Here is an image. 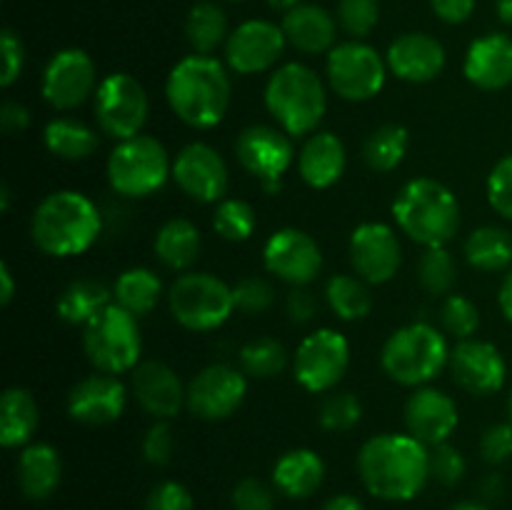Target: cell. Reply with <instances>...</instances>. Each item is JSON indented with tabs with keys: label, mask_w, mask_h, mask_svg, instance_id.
I'll list each match as a JSON object with an SVG mask.
<instances>
[{
	"label": "cell",
	"mask_w": 512,
	"mask_h": 510,
	"mask_svg": "<svg viewBox=\"0 0 512 510\" xmlns=\"http://www.w3.org/2000/svg\"><path fill=\"white\" fill-rule=\"evenodd\" d=\"M358 470L375 498L413 500L430 480V450L413 435H375L360 448Z\"/></svg>",
	"instance_id": "cell-1"
},
{
	"label": "cell",
	"mask_w": 512,
	"mask_h": 510,
	"mask_svg": "<svg viewBox=\"0 0 512 510\" xmlns=\"http://www.w3.org/2000/svg\"><path fill=\"white\" fill-rule=\"evenodd\" d=\"M165 98L185 125L198 130L213 128L228 113L230 78L210 55H188L170 70Z\"/></svg>",
	"instance_id": "cell-2"
},
{
	"label": "cell",
	"mask_w": 512,
	"mask_h": 510,
	"mask_svg": "<svg viewBox=\"0 0 512 510\" xmlns=\"http://www.w3.org/2000/svg\"><path fill=\"white\" fill-rule=\"evenodd\" d=\"M100 210L78 190H58L40 200L30 220L33 243L53 258L85 253L100 235Z\"/></svg>",
	"instance_id": "cell-3"
},
{
	"label": "cell",
	"mask_w": 512,
	"mask_h": 510,
	"mask_svg": "<svg viewBox=\"0 0 512 510\" xmlns=\"http://www.w3.org/2000/svg\"><path fill=\"white\" fill-rule=\"evenodd\" d=\"M395 223L425 248L450 243L460 228V205L443 183L430 178L410 180L393 203Z\"/></svg>",
	"instance_id": "cell-4"
},
{
	"label": "cell",
	"mask_w": 512,
	"mask_h": 510,
	"mask_svg": "<svg viewBox=\"0 0 512 510\" xmlns=\"http://www.w3.org/2000/svg\"><path fill=\"white\" fill-rule=\"evenodd\" d=\"M265 108L288 135L315 133L328 108L323 80L308 65H283L265 85Z\"/></svg>",
	"instance_id": "cell-5"
},
{
	"label": "cell",
	"mask_w": 512,
	"mask_h": 510,
	"mask_svg": "<svg viewBox=\"0 0 512 510\" xmlns=\"http://www.w3.org/2000/svg\"><path fill=\"white\" fill-rule=\"evenodd\" d=\"M450 350L438 328L428 323H413L395 330L385 343L380 363L390 380L400 385H423L438 378L448 365Z\"/></svg>",
	"instance_id": "cell-6"
},
{
	"label": "cell",
	"mask_w": 512,
	"mask_h": 510,
	"mask_svg": "<svg viewBox=\"0 0 512 510\" xmlns=\"http://www.w3.org/2000/svg\"><path fill=\"white\" fill-rule=\"evenodd\" d=\"M173 175L168 150L153 135L120 140L108 158L110 188L125 198H148L158 193Z\"/></svg>",
	"instance_id": "cell-7"
},
{
	"label": "cell",
	"mask_w": 512,
	"mask_h": 510,
	"mask_svg": "<svg viewBox=\"0 0 512 510\" xmlns=\"http://www.w3.org/2000/svg\"><path fill=\"white\" fill-rule=\"evenodd\" d=\"M83 350L100 373L120 375L125 370H135L143 350L138 318L110 303L85 325Z\"/></svg>",
	"instance_id": "cell-8"
},
{
	"label": "cell",
	"mask_w": 512,
	"mask_h": 510,
	"mask_svg": "<svg viewBox=\"0 0 512 510\" xmlns=\"http://www.w3.org/2000/svg\"><path fill=\"white\" fill-rule=\"evenodd\" d=\"M168 305L173 318L183 328L215 330L233 315L235 298L233 288L210 273H185L173 283L168 295Z\"/></svg>",
	"instance_id": "cell-9"
},
{
	"label": "cell",
	"mask_w": 512,
	"mask_h": 510,
	"mask_svg": "<svg viewBox=\"0 0 512 510\" xmlns=\"http://www.w3.org/2000/svg\"><path fill=\"white\" fill-rule=\"evenodd\" d=\"M148 93L128 73H110L95 90V120L110 138L128 140L140 135L148 120Z\"/></svg>",
	"instance_id": "cell-10"
},
{
	"label": "cell",
	"mask_w": 512,
	"mask_h": 510,
	"mask_svg": "<svg viewBox=\"0 0 512 510\" xmlns=\"http://www.w3.org/2000/svg\"><path fill=\"white\" fill-rule=\"evenodd\" d=\"M388 63L370 45L350 40L340 43L328 55V80L340 98L350 103L370 100L383 90Z\"/></svg>",
	"instance_id": "cell-11"
},
{
	"label": "cell",
	"mask_w": 512,
	"mask_h": 510,
	"mask_svg": "<svg viewBox=\"0 0 512 510\" xmlns=\"http://www.w3.org/2000/svg\"><path fill=\"white\" fill-rule=\"evenodd\" d=\"M350 365V345L338 330L320 328L295 350V380L310 393H328Z\"/></svg>",
	"instance_id": "cell-12"
},
{
	"label": "cell",
	"mask_w": 512,
	"mask_h": 510,
	"mask_svg": "<svg viewBox=\"0 0 512 510\" xmlns=\"http://www.w3.org/2000/svg\"><path fill=\"white\" fill-rule=\"evenodd\" d=\"M43 98L55 110H73L95 95V65L80 48H65L48 60L43 70Z\"/></svg>",
	"instance_id": "cell-13"
},
{
	"label": "cell",
	"mask_w": 512,
	"mask_h": 510,
	"mask_svg": "<svg viewBox=\"0 0 512 510\" xmlns=\"http://www.w3.org/2000/svg\"><path fill=\"white\" fill-rule=\"evenodd\" d=\"M248 380L240 370L218 363L200 370L188 385V410L200 420L230 418L243 405Z\"/></svg>",
	"instance_id": "cell-14"
},
{
	"label": "cell",
	"mask_w": 512,
	"mask_h": 510,
	"mask_svg": "<svg viewBox=\"0 0 512 510\" xmlns=\"http://www.w3.org/2000/svg\"><path fill=\"white\" fill-rule=\"evenodd\" d=\"M265 268L290 285H308L323 268V253L313 235L298 228H283L268 238L263 248Z\"/></svg>",
	"instance_id": "cell-15"
},
{
	"label": "cell",
	"mask_w": 512,
	"mask_h": 510,
	"mask_svg": "<svg viewBox=\"0 0 512 510\" xmlns=\"http://www.w3.org/2000/svg\"><path fill=\"white\" fill-rule=\"evenodd\" d=\"M173 180L198 203H220L230 183L225 160L205 143H190L180 150L173 160Z\"/></svg>",
	"instance_id": "cell-16"
},
{
	"label": "cell",
	"mask_w": 512,
	"mask_h": 510,
	"mask_svg": "<svg viewBox=\"0 0 512 510\" xmlns=\"http://www.w3.org/2000/svg\"><path fill=\"white\" fill-rule=\"evenodd\" d=\"M285 33L268 20H248L225 40V60L240 75H255L273 68L285 50Z\"/></svg>",
	"instance_id": "cell-17"
},
{
	"label": "cell",
	"mask_w": 512,
	"mask_h": 510,
	"mask_svg": "<svg viewBox=\"0 0 512 510\" xmlns=\"http://www.w3.org/2000/svg\"><path fill=\"white\" fill-rule=\"evenodd\" d=\"M235 155L240 165L260 183H275L285 175L295 158L288 133L270 125H250L235 140Z\"/></svg>",
	"instance_id": "cell-18"
},
{
	"label": "cell",
	"mask_w": 512,
	"mask_h": 510,
	"mask_svg": "<svg viewBox=\"0 0 512 510\" xmlns=\"http://www.w3.org/2000/svg\"><path fill=\"white\" fill-rule=\"evenodd\" d=\"M350 260L365 283H388L400 268L403 248L385 223H363L350 235Z\"/></svg>",
	"instance_id": "cell-19"
},
{
	"label": "cell",
	"mask_w": 512,
	"mask_h": 510,
	"mask_svg": "<svg viewBox=\"0 0 512 510\" xmlns=\"http://www.w3.org/2000/svg\"><path fill=\"white\" fill-rule=\"evenodd\" d=\"M448 365L455 383L473 395L498 393L508 375V363L500 350L485 340H460L450 350Z\"/></svg>",
	"instance_id": "cell-20"
},
{
	"label": "cell",
	"mask_w": 512,
	"mask_h": 510,
	"mask_svg": "<svg viewBox=\"0 0 512 510\" xmlns=\"http://www.w3.org/2000/svg\"><path fill=\"white\" fill-rule=\"evenodd\" d=\"M135 400L145 413L158 420L175 418L183 405H188V390L183 388V380L178 378L173 368L158 360H145L138 363L130 380Z\"/></svg>",
	"instance_id": "cell-21"
},
{
	"label": "cell",
	"mask_w": 512,
	"mask_h": 510,
	"mask_svg": "<svg viewBox=\"0 0 512 510\" xmlns=\"http://www.w3.org/2000/svg\"><path fill=\"white\" fill-rule=\"evenodd\" d=\"M125 385L110 373H95L73 385L68 395L70 418L83 425H108L125 410Z\"/></svg>",
	"instance_id": "cell-22"
},
{
	"label": "cell",
	"mask_w": 512,
	"mask_h": 510,
	"mask_svg": "<svg viewBox=\"0 0 512 510\" xmlns=\"http://www.w3.org/2000/svg\"><path fill=\"white\" fill-rule=\"evenodd\" d=\"M405 425L420 443L440 445L458 428V408L440 390L420 388L405 403Z\"/></svg>",
	"instance_id": "cell-23"
},
{
	"label": "cell",
	"mask_w": 512,
	"mask_h": 510,
	"mask_svg": "<svg viewBox=\"0 0 512 510\" xmlns=\"http://www.w3.org/2000/svg\"><path fill=\"white\" fill-rule=\"evenodd\" d=\"M388 68L408 83H430L445 68V48L425 33H405L388 48Z\"/></svg>",
	"instance_id": "cell-24"
},
{
	"label": "cell",
	"mask_w": 512,
	"mask_h": 510,
	"mask_svg": "<svg viewBox=\"0 0 512 510\" xmlns=\"http://www.w3.org/2000/svg\"><path fill=\"white\" fill-rule=\"evenodd\" d=\"M465 78L480 90H503L512 83V38L488 33L473 40L465 55Z\"/></svg>",
	"instance_id": "cell-25"
},
{
	"label": "cell",
	"mask_w": 512,
	"mask_h": 510,
	"mask_svg": "<svg viewBox=\"0 0 512 510\" xmlns=\"http://www.w3.org/2000/svg\"><path fill=\"white\" fill-rule=\"evenodd\" d=\"M298 170L310 188H330L345 170V145L333 133H313L300 150Z\"/></svg>",
	"instance_id": "cell-26"
},
{
	"label": "cell",
	"mask_w": 512,
	"mask_h": 510,
	"mask_svg": "<svg viewBox=\"0 0 512 510\" xmlns=\"http://www.w3.org/2000/svg\"><path fill=\"white\" fill-rule=\"evenodd\" d=\"M280 28H283L285 40H288L293 48L310 55L325 53V50L335 43V33H338V25H335L333 15H330L328 10L305 3L288 10Z\"/></svg>",
	"instance_id": "cell-27"
},
{
	"label": "cell",
	"mask_w": 512,
	"mask_h": 510,
	"mask_svg": "<svg viewBox=\"0 0 512 510\" xmlns=\"http://www.w3.org/2000/svg\"><path fill=\"white\" fill-rule=\"evenodd\" d=\"M63 463L48 443H33L18 458V485L30 500H45L58 490Z\"/></svg>",
	"instance_id": "cell-28"
},
{
	"label": "cell",
	"mask_w": 512,
	"mask_h": 510,
	"mask_svg": "<svg viewBox=\"0 0 512 510\" xmlns=\"http://www.w3.org/2000/svg\"><path fill=\"white\" fill-rule=\"evenodd\" d=\"M325 478V463L315 450H288L273 468V483L288 498H310Z\"/></svg>",
	"instance_id": "cell-29"
},
{
	"label": "cell",
	"mask_w": 512,
	"mask_h": 510,
	"mask_svg": "<svg viewBox=\"0 0 512 510\" xmlns=\"http://www.w3.org/2000/svg\"><path fill=\"white\" fill-rule=\"evenodd\" d=\"M40 410L25 388H8L0 398V443L5 448H20L35 435Z\"/></svg>",
	"instance_id": "cell-30"
},
{
	"label": "cell",
	"mask_w": 512,
	"mask_h": 510,
	"mask_svg": "<svg viewBox=\"0 0 512 510\" xmlns=\"http://www.w3.org/2000/svg\"><path fill=\"white\" fill-rule=\"evenodd\" d=\"M113 303V290L105 288L98 280H75L68 288L60 293L58 303H55V310H58L60 320L70 325H88L100 310H105Z\"/></svg>",
	"instance_id": "cell-31"
},
{
	"label": "cell",
	"mask_w": 512,
	"mask_h": 510,
	"mask_svg": "<svg viewBox=\"0 0 512 510\" xmlns=\"http://www.w3.org/2000/svg\"><path fill=\"white\" fill-rule=\"evenodd\" d=\"M200 245V230L190 220L173 218L158 230L153 248L160 263L173 270H185L198 260Z\"/></svg>",
	"instance_id": "cell-32"
},
{
	"label": "cell",
	"mask_w": 512,
	"mask_h": 510,
	"mask_svg": "<svg viewBox=\"0 0 512 510\" xmlns=\"http://www.w3.org/2000/svg\"><path fill=\"white\" fill-rule=\"evenodd\" d=\"M160 290H163V283H160V278L153 270L130 268L120 273L118 280H115L113 303L133 313L135 318H143V315H148L158 305Z\"/></svg>",
	"instance_id": "cell-33"
},
{
	"label": "cell",
	"mask_w": 512,
	"mask_h": 510,
	"mask_svg": "<svg viewBox=\"0 0 512 510\" xmlns=\"http://www.w3.org/2000/svg\"><path fill=\"white\" fill-rule=\"evenodd\" d=\"M465 258L473 268L498 273L512 265V235L498 225H483L473 230L465 243Z\"/></svg>",
	"instance_id": "cell-34"
},
{
	"label": "cell",
	"mask_w": 512,
	"mask_h": 510,
	"mask_svg": "<svg viewBox=\"0 0 512 510\" xmlns=\"http://www.w3.org/2000/svg\"><path fill=\"white\" fill-rule=\"evenodd\" d=\"M45 148L63 160H85L98 150L93 128L73 118H55L45 125Z\"/></svg>",
	"instance_id": "cell-35"
},
{
	"label": "cell",
	"mask_w": 512,
	"mask_h": 510,
	"mask_svg": "<svg viewBox=\"0 0 512 510\" xmlns=\"http://www.w3.org/2000/svg\"><path fill=\"white\" fill-rule=\"evenodd\" d=\"M185 35L198 55H210L228 40V18L215 3H198L185 20Z\"/></svg>",
	"instance_id": "cell-36"
},
{
	"label": "cell",
	"mask_w": 512,
	"mask_h": 510,
	"mask_svg": "<svg viewBox=\"0 0 512 510\" xmlns=\"http://www.w3.org/2000/svg\"><path fill=\"white\" fill-rule=\"evenodd\" d=\"M325 298H328L330 310L340 320H360L373 308V298L363 278L353 275H333L325 285Z\"/></svg>",
	"instance_id": "cell-37"
},
{
	"label": "cell",
	"mask_w": 512,
	"mask_h": 510,
	"mask_svg": "<svg viewBox=\"0 0 512 510\" xmlns=\"http://www.w3.org/2000/svg\"><path fill=\"white\" fill-rule=\"evenodd\" d=\"M408 153V130L403 125H380L368 135L363 148L365 163L378 173H390Z\"/></svg>",
	"instance_id": "cell-38"
},
{
	"label": "cell",
	"mask_w": 512,
	"mask_h": 510,
	"mask_svg": "<svg viewBox=\"0 0 512 510\" xmlns=\"http://www.w3.org/2000/svg\"><path fill=\"white\" fill-rule=\"evenodd\" d=\"M255 210L250 208L245 200L238 198H225L220 200L218 208L213 213V228L220 238L233 240V243H240V240H248L250 235L255 233Z\"/></svg>",
	"instance_id": "cell-39"
},
{
	"label": "cell",
	"mask_w": 512,
	"mask_h": 510,
	"mask_svg": "<svg viewBox=\"0 0 512 510\" xmlns=\"http://www.w3.org/2000/svg\"><path fill=\"white\" fill-rule=\"evenodd\" d=\"M285 360V348L275 338L253 340L240 350V365L250 378H273L285 368Z\"/></svg>",
	"instance_id": "cell-40"
},
{
	"label": "cell",
	"mask_w": 512,
	"mask_h": 510,
	"mask_svg": "<svg viewBox=\"0 0 512 510\" xmlns=\"http://www.w3.org/2000/svg\"><path fill=\"white\" fill-rule=\"evenodd\" d=\"M455 275H458V270H455V260L453 255L445 250V245L425 250L423 258H420L418 263V280L428 293L433 295L448 293V290L455 285Z\"/></svg>",
	"instance_id": "cell-41"
},
{
	"label": "cell",
	"mask_w": 512,
	"mask_h": 510,
	"mask_svg": "<svg viewBox=\"0 0 512 510\" xmlns=\"http://www.w3.org/2000/svg\"><path fill=\"white\" fill-rule=\"evenodd\" d=\"M360 418H363V405L353 393H333L320 405V425L333 433L355 428Z\"/></svg>",
	"instance_id": "cell-42"
},
{
	"label": "cell",
	"mask_w": 512,
	"mask_h": 510,
	"mask_svg": "<svg viewBox=\"0 0 512 510\" xmlns=\"http://www.w3.org/2000/svg\"><path fill=\"white\" fill-rule=\"evenodd\" d=\"M443 328L460 340H468L480 328V313L465 295H450L440 310Z\"/></svg>",
	"instance_id": "cell-43"
},
{
	"label": "cell",
	"mask_w": 512,
	"mask_h": 510,
	"mask_svg": "<svg viewBox=\"0 0 512 510\" xmlns=\"http://www.w3.org/2000/svg\"><path fill=\"white\" fill-rule=\"evenodd\" d=\"M380 15L378 0H340L338 23L353 38H365L375 28Z\"/></svg>",
	"instance_id": "cell-44"
},
{
	"label": "cell",
	"mask_w": 512,
	"mask_h": 510,
	"mask_svg": "<svg viewBox=\"0 0 512 510\" xmlns=\"http://www.w3.org/2000/svg\"><path fill=\"white\" fill-rule=\"evenodd\" d=\"M233 298L235 308L245 310V313H263L273 305L275 290L265 278L250 275V278H243L233 285Z\"/></svg>",
	"instance_id": "cell-45"
},
{
	"label": "cell",
	"mask_w": 512,
	"mask_h": 510,
	"mask_svg": "<svg viewBox=\"0 0 512 510\" xmlns=\"http://www.w3.org/2000/svg\"><path fill=\"white\" fill-rule=\"evenodd\" d=\"M488 200L495 213L512 220V155H505L488 175Z\"/></svg>",
	"instance_id": "cell-46"
},
{
	"label": "cell",
	"mask_w": 512,
	"mask_h": 510,
	"mask_svg": "<svg viewBox=\"0 0 512 510\" xmlns=\"http://www.w3.org/2000/svg\"><path fill=\"white\" fill-rule=\"evenodd\" d=\"M463 475H465L463 453L455 450L453 445L448 443L433 445V450H430V478H435L443 485H455L460 483Z\"/></svg>",
	"instance_id": "cell-47"
},
{
	"label": "cell",
	"mask_w": 512,
	"mask_h": 510,
	"mask_svg": "<svg viewBox=\"0 0 512 510\" xmlns=\"http://www.w3.org/2000/svg\"><path fill=\"white\" fill-rule=\"evenodd\" d=\"M235 510H275L273 490L258 478H245L233 490Z\"/></svg>",
	"instance_id": "cell-48"
},
{
	"label": "cell",
	"mask_w": 512,
	"mask_h": 510,
	"mask_svg": "<svg viewBox=\"0 0 512 510\" xmlns=\"http://www.w3.org/2000/svg\"><path fill=\"white\" fill-rule=\"evenodd\" d=\"M480 455L490 465H500L512 458V423L490 425L480 438Z\"/></svg>",
	"instance_id": "cell-49"
},
{
	"label": "cell",
	"mask_w": 512,
	"mask_h": 510,
	"mask_svg": "<svg viewBox=\"0 0 512 510\" xmlns=\"http://www.w3.org/2000/svg\"><path fill=\"white\" fill-rule=\"evenodd\" d=\"M145 510H193V495L188 493L185 485L165 480L150 490Z\"/></svg>",
	"instance_id": "cell-50"
},
{
	"label": "cell",
	"mask_w": 512,
	"mask_h": 510,
	"mask_svg": "<svg viewBox=\"0 0 512 510\" xmlns=\"http://www.w3.org/2000/svg\"><path fill=\"white\" fill-rule=\"evenodd\" d=\"M140 448H143V458L148 463H170V458H173V430H170V425L165 420H158L155 425H150Z\"/></svg>",
	"instance_id": "cell-51"
},
{
	"label": "cell",
	"mask_w": 512,
	"mask_h": 510,
	"mask_svg": "<svg viewBox=\"0 0 512 510\" xmlns=\"http://www.w3.org/2000/svg\"><path fill=\"white\" fill-rule=\"evenodd\" d=\"M0 53H3V73H0V85L10 88L23 73V43L13 30H3L0 35Z\"/></svg>",
	"instance_id": "cell-52"
},
{
	"label": "cell",
	"mask_w": 512,
	"mask_h": 510,
	"mask_svg": "<svg viewBox=\"0 0 512 510\" xmlns=\"http://www.w3.org/2000/svg\"><path fill=\"white\" fill-rule=\"evenodd\" d=\"M315 308H318V303H315V295L310 293L305 285H295V290H290L288 315L293 323L303 325V323H308V320H313Z\"/></svg>",
	"instance_id": "cell-53"
},
{
	"label": "cell",
	"mask_w": 512,
	"mask_h": 510,
	"mask_svg": "<svg viewBox=\"0 0 512 510\" xmlns=\"http://www.w3.org/2000/svg\"><path fill=\"white\" fill-rule=\"evenodd\" d=\"M430 5L433 13L450 25L465 23L475 10V0H430Z\"/></svg>",
	"instance_id": "cell-54"
},
{
	"label": "cell",
	"mask_w": 512,
	"mask_h": 510,
	"mask_svg": "<svg viewBox=\"0 0 512 510\" xmlns=\"http://www.w3.org/2000/svg\"><path fill=\"white\" fill-rule=\"evenodd\" d=\"M0 125L5 128V133H20L30 125V113L25 105L15 103V100H8L0 108Z\"/></svg>",
	"instance_id": "cell-55"
},
{
	"label": "cell",
	"mask_w": 512,
	"mask_h": 510,
	"mask_svg": "<svg viewBox=\"0 0 512 510\" xmlns=\"http://www.w3.org/2000/svg\"><path fill=\"white\" fill-rule=\"evenodd\" d=\"M15 295V280L13 273H10L8 263L0 265V303L8 305Z\"/></svg>",
	"instance_id": "cell-56"
},
{
	"label": "cell",
	"mask_w": 512,
	"mask_h": 510,
	"mask_svg": "<svg viewBox=\"0 0 512 510\" xmlns=\"http://www.w3.org/2000/svg\"><path fill=\"white\" fill-rule=\"evenodd\" d=\"M323 510H365V508H363V503L355 498V495L343 493V495H335V498H330L328 503L323 505Z\"/></svg>",
	"instance_id": "cell-57"
},
{
	"label": "cell",
	"mask_w": 512,
	"mask_h": 510,
	"mask_svg": "<svg viewBox=\"0 0 512 510\" xmlns=\"http://www.w3.org/2000/svg\"><path fill=\"white\" fill-rule=\"evenodd\" d=\"M498 303H500V310H503L505 318H508L512 323V268H510V273L505 275L503 285H500Z\"/></svg>",
	"instance_id": "cell-58"
},
{
	"label": "cell",
	"mask_w": 512,
	"mask_h": 510,
	"mask_svg": "<svg viewBox=\"0 0 512 510\" xmlns=\"http://www.w3.org/2000/svg\"><path fill=\"white\" fill-rule=\"evenodd\" d=\"M500 490H503V480H500L498 475H490V478H485L483 485H480V493H483L485 498H498Z\"/></svg>",
	"instance_id": "cell-59"
},
{
	"label": "cell",
	"mask_w": 512,
	"mask_h": 510,
	"mask_svg": "<svg viewBox=\"0 0 512 510\" xmlns=\"http://www.w3.org/2000/svg\"><path fill=\"white\" fill-rule=\"evenodd\" d=\"M498 15L503 23L512 25V0H498Z\"/></svg>",
	"instance_id": "cell-60"
},
{
	"label": "cell",
	"mask_w": 512,
	"mask_h": 510,
	"mask_svg": "<svg viewBox=\"0 0 512 510\" xmlns=\"http://www.w3.org/2000/svg\"><path fill=\"white\" fill-rule=\"evenodd\" d=\"M268 5L270 8L285 10V13H288V10H293L295 5H300V0H268Z\"/></svg>",
	"instance_id": "cell-61"
},
{
	"label": "cell",
	"mask_w": 512,
	"mask_h": 510,
	"mask_svg": "<svg viewBox=\"0 0 512 510\" xmlns=\"http://www.w3.org/2000/svg\"><path fill=\"white\" fill-rule=\"evenodd\" d=\"M450 510H488L483 503H473V500H465V503H455Z\"/></svg>",
	"instance_id": "cell-62"
},
{
	"label": "cell",
	"mask_w": 512,
	"mask_h": 510,
	"mask_svg": "<svg viewBox=\"0 0 512 510\" xmlns=\"http://www.w3.org/2000/svg\"><path fill=\"white\" fill-rule=\"evenodd\" d=\"M8 208H10V190L8 185H3V190H0V210L8 213Z\"/></svg>",
	"instance_id": "cell-63"
},
{
	"label": "cell",
	"mask_w": 512,
	"mask_h": 510,
	"mask_svg": "<svg viewBox=\"0 0 512 510\" xmlns=\"http://www.w3.org/2000/svg\"><path fill=\"white\" fill-rule=\"evenodd\" d=\"M508 413H510V423H512V393H510V403H508Z\"/></svg>",
	"instance_id": "cell-64"
}]
</instances>
